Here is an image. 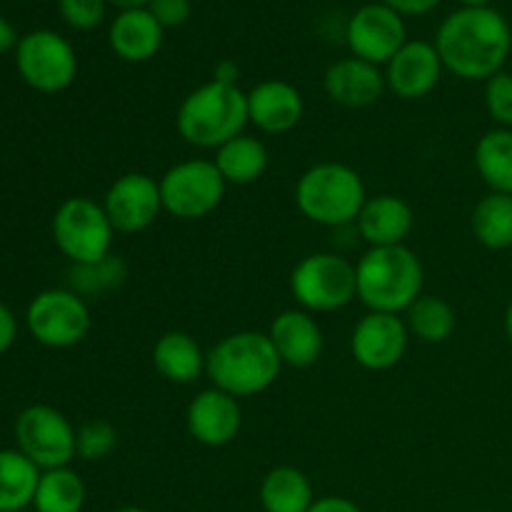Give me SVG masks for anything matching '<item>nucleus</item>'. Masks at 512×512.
<instances>
[{"label":"nucleus","instance_id":"5701e85b","mask_svg":"<svg viewBox=\"0 0 512 512\" xmlns=\"http://www.w3.org/2000/svg\"><path fill=\"white\" fill-rule=\"evenodd\" d=\"M258 500L263 512H308L315 503V495L303 470L293 465H278L260 480Z\"/></svg>","mask_w":512,"mask_h":512},{"label":"nucleus","instance_id":"aec40b11","mask_svg":"<svg viewBox=\"0 0 512 512\" xmlns=\"http://www.w3.org/2000/svg\"><path fill=\"white\" fill-rule=\"evenodd\" d=\"M415 215L413 208L398 195H373L365 200L355 230L368 243V248H390V245H405L408 235L413 233Z\"/></svg>","mask_w":512,"mask_h":512},{"label":"nucleus","instance_id":"c9c22d12","mask_svg":"<svg viewBox=\"0 0 512 512\" xmlns=\"http://www.w3.org/2000/svg\"><path fill=\"white\" fill-rule=\"evenodd\" d=\"M308 512H363L358 503H353L350 498H340V495H323V498H315V503L310 505Z\"/></svg>","mask_w":512,"mask_h":512},{"label":"nucleus","instance_id":"f704fd0d","mask_svg":"<svg viewBox=\"0 0 512 512\" xmlns=\"http://www.w3.org/2000/svg\"><path fill=\"white\" fill-rule=\"evenodd\" d=\"M15 338H18V318L8 305L0 303V358L13 348Z\"/></svg>","mask_w":512,"mask_h":512},{"label":"nucleus","instance_id":"9d476101","mask_svg":"<svg viewBox=\"0 0 512 512\" xmlns=\"http://www.w3.org/2000/svg\"><path fill=\"white\" fill-rule=\"evenodd\" d=\"M28 330L35 343L53 350L75 348L90 333L88 300L70 288H50L35 295L25 310Z\"/></svg>","mask_w":512,"mask_h":512},{"label":"nucleus","instance_id":"f8f14e48","mask_svg":"<svg viewBox=\"0 0 512 512\" xmlns=\"http://www.w3.org/2000/svg\"><path fill=\"white\" fill-rule=\"evenodd\" d=\"M103 208L115 233H143L165 213L160 183L148 173L120 175L103 195Z\"/></svg>","mask_w":512,"mask_h":512},{"label":"nucleus","instance_id":"2f4dec72","mask_svg":"<svg viewBox=\"0 0 512 512\" xmlns=\"http://www.w3.org/2000/svg\"><path fill=\"white\" fill-rule=\"evenodd\" d=\"M485 110L493 118L495 128L512 130V73H495L485 80Z\"/></svg>","mask_w":512,"mask_h":512},{"label":"nucleus","instance_id":"bb28decb","mask_svg":"<svg viewBox=\"0 0 512 512\" xmlns=\"http://www.w3.org/2000/svg\"><path fill=\"white\" fill-rule=\"evenodd\" d=\"M88 490L73 468L43 470L33 498L35 512H83Z\"/></svg>","mask_w":512,"mask_h":512},{"label":"nucleus","instance_id":"7c9ffc66","mask_svg":"<svg viewBox=\"0 0 512 512\" xmlns=\"http://www.w3.org/2000/svg\"><path fill=\"white\" fill-rule=\"evenodd\" d=\"M118 448V430L108 420H85L75 433V455L88 463H98L113 455Z\"/></svg>","mask_w":512,"mask_h":512},{"label":"nucleus","instance_id":"473e14b6","mask_svg":"<svg viewBox=\"0 0 512 512\" xmlns=\"http://www.w3.org/2000/svg\"><path fill=\"white\" fill-rule=\"evenodd\" d=\"M105 3L108 0H58V8L70 28L88 33L103 23Z\"/></svg>","mask_w":512,"mask_h":512},{"label":"nucleus","instance_id":"2eb2a0df","mask_svg":"<svg viewBox=\"0 0 512 512\" xmlns=\"http://www.w3.org/2000/svg\"><path fill=\"white\" fill-rule=\"evenodd\" d=\"M185 425L195 443L205 445V448H225L238 438L240 428H243L240 400L210 385L188 403Z\"/></svg>","mask_w":512,"mask_h":512},{"label":"nucleus","instance_id":"c03bdc74","mask_svg":"<svg viewBox=\"0 0 512 512\" xmlns=\"http://www.w3.org/2000/svg\"><path fill=\"white\" fill-rule=\"evenodd\" d=\"M475 512H488V510H475Z\"/></svg>","mask_w":512,"mask_h":512},{"label":"nucleus","instance_id":"f3484780","mask_svg":"<svg viewBox=\"0 0 512 512\" xmlns=\"http://www.w3.org/2000/svg\"><path fill=\"white\" fill-rule=\"evenodd\" d=\"M268 338L280 363L298 370L313 368L325 348L323 328L313 318V313L303 308H290L275 315L268 328Z\"/></svg>","mask_w":512,"mask_h":512},{"label":"nucleus","instance_id":"6ab92c4d","mask_svg":"<svg viewBox=\"0 0 512 512\" xmlns=\"http://www.w3.org/2000/svg\"><path fill=\"white\" fill-rule=\"evenodd\" d=\"M323 88L328 98L343 108H368L383 98L388 85H385V73L380 65L350 55V58L335 60L325 70Z\"/></svg>","mask_w":512,"mask_h":512},{"label":"nucleus","instance_id":"39448f33","mask_svg":"<svg viewBox=\"0 0 512 512\" xmlns=\"http://www.w3.org/2000/svg\"><path fill=\"white\" fill-rule=\"evenodd\" d=\"M368 200L363 178L355 168L335 160L313 165L295 183V205L315 225L345 228L355 225Z\"/></svg>","mask_w":512,"mask_h":512},{"label":"nucleus","instance_id":"58836bf2","mask_svg":"<svg viewBox=\"0 0 512 512\" xmlns=\"http://www.w3.org/2000/svg\"><path fill=\"white\" fill-rule=\"evenodd\" d=\"M18 43L20 40H18V35H15V28L3 18V15H0V55L8 53V50H13V48H18Z\"/></svg>","mask_w":512,"mask_h":512},{"label":"nucleus","instance_id":"1a4fd4ad","mask_svg":"<svg viewBox=\"0 0 512 512\" xmlns=\"http://www.w3.org/2000/svg\"><path fill=\"white\" fill-rule=\"evenodd\" d=\"M75 433L68 415L53 405H30L15 420L18 450L43 473V470L68 468L75 455Z\"/></svg>","mask_w":512,"mask_h":512},{"label":"nucleus","instance_id":"ea45409f","mask_svg":"<svg viewBox=\"0 0 512 512\" xmlns=\"http://www.w3.org/2000/svg\"><path fill=\"white\" fill-rule=\"evenodd\" d=\"M108 3H113L115 8L120 10H135V8H148L150 0H108Z\"/></svg>","mask_w":512,"mask_h":512},{"label":"nucleus","instance_id":"72a5a7b5","mask_svg":"<svg viewBox=\"0 0 512 512\" xmlns=\"http://www.w3.org/2000/svg\"><path fill=\"white\" fill-rule=\"evenodd\" d=\"M148 10L165 28H180L190 18V0H150Z\"/></svg>","mask_w":512,"mask_h":512},{"label":"nucleus","instance_id":"4468645a","mask_svg":"<svg viewBox=\"0 0 512 512\" xmlns=\"http://www.w3.org/2000/svg\"><path fill=\"white\" fill-rule=\"evenodd\" d=\"M345 40L353 58L373 65H388L390 58L408 43L403 15L385 3L363 5L345 28Z\"/></svg>","mask_w":512,"mask_h":512},{"label":"nucleus","instance_id":"b1692460","mask_svg":"<svg viewBox=\"0 0 512 512\" xmlns=\"http://www.w3.org/2000/svg\"><path fill=\"white\" fill-rule=\"evenodd\" d=\"M213 163L218 165L220 175L228 185H250L258 183L265 175L270 165V153L263 140L240 133L238 138L228 140L215 150Z\"/></svg>","mask_w":512,"mask_h":512},{"label":"nucleus","instance_id":"7ed1b4c3","mask_svg":"<svg viewBox=\"0 0 512 512\" xmlns=\"http://www.w3.org/2000/svg\"><path fill=\"white\" fill-rule=\"evenodd\" d=\"M358 300L373 313L403 315L423 295V263L408 245L368 248L355 263Z\"/></svg>","mask_w":512,"mask_h":512},{"label":"nucleus","instance_id":"9b49d317","mask_svg":"<svg viewBox=\"0 0 512 512\" xmlns=\"http://www.w3.org/2000/svg\"><path fill=\"white\" fill-rule=\"evenodd\" d=\"M15 65L25 83L38 93H60L78 75V55L63 35L53 30H33L20 38Z\"/></svg>","mask_w":512,"mask_h":512},{"label":"nucleus","instance_id":"c85d7f7f","mask_svg":"<svg viewBox=\"0 0 512 512\" xmlns=\"http://www.w3.org/2000/svg\"><path fill=\"white\" fill-rule=\"evenodd\" d=\"M405 325H408L410 335L435 345L453 338L455 328H458V315H455L453 305L440 295H420L405 310Z\"/></svg>","mask_w":512,"mask_h":512},{"label":"nucleus","instance_id":"a211bd4d","mask_svg":"<svg viewBox=\"0 0 512 512\" xmlns=\"http://www.w3.org/2000/svg\"><path fill=\"white\" fill-rule=\"evenodd\" d=\"M303 110V95L285 80H263L248 90V120L260 133H290L303 120Z\"/></svg>","mask_w":512,"mask_h":512},{"label":"nucleus","instance_id":"a878e982","mask_svg":"<svg viewBox=\"0 0 512 512\" xmlns=\"http://www.w3.org/2000/svg\"><path fill=\"white\" fill-rule=\"evenodd\" d=\"M40 470L15 450H0V512H20L33 505Z\"/></svg>","mask_w":512,"mask_h":512},{"label":"nucleus","instance_id":"ddd939ff","mask_svg":"<svg viewBox=\"0 0 512 512\" xmlns=\"http://www.w3.org/2000/svg\"><path fill=\"white\" fill-rule=\"evenodd\" d=\"M410 330L403 315L368 313L355 323L350 335V353L363 370L385 373L403 360L408 350Z\"/></svg>","mask_w":512,"mask_h":512},{"label":"nucleus","instance_id":"393cba45","mask_svg":"<svg viewBox=\"0 0 512 512\" xmlns=\"http://www.w3.org/2000/svg\"><path fill=\"white\" fill-rule=\"evenodd\" d=\"M475 170L490 193L512 195V130L493 128L475 145Z\"/></svg>","mask_w":512,"mask_h":512},{"label":"nucleus","instance_id":"dca6fc26","mask_svg":"<svg viewBox=\"0 0 512 512\" xmlns=\"http://www.w3.org/2000/svg\"><path fill=\"white\" fill-rule=\"evenodd\" d=\"M443 60L435 43L408 40L385 65V85L400 100L428 98L443 78Z\"/></svg>","mask_w":512,"mask_h":512},{"label":"nucleus","instance_id":"20e7f679","mask_svg":"<svg viewBox=\"0 0 512 512\" xmlns=\"http://www.w3.org/2000/svg\"><path fill=\"white\" fill-rule=\"evenodd\" d=\"M248 123V93H243L240 85L218 80L190 90L175 118L180 138L203 150H218L228 140L238 138Z\"/></svg>","mask_w":512,"mask_h":512},{"label":"nucleus","instance_id":"4be33fe9","mask_svg":"<svg viewBox=\"0 0 512 512\" xmlns=\"http://www.w3.org/2000/svg\"><path fill=\"white\" fill-rule=\"evenodd\" d=\"M205 360L208 353L198 345L193 335L183 330H170L160 335L153 345V365L160 378L175 385H190L205 373Z\"/></svg>","mask_w":512,"mask_h":512},{"label":"nucleus","instance_id":"e433bc0d","mask_svg":"<svg viewBox=\"0 0 512 512\" xmlns=\"http://www.w3.org/2000/svg\"><path fill=\"white\" fill-rule=\"evenodd\" d=\"M380 3H385L400 15H425L438 8L440 0H380Z\"/></svg>","mask_w":512,"mask_h":512},{"label":"nucleus","instance_id":"4c0bfd02","mask_svg":"<svg viewBox=\"0 0 512 512\" xmlns=\"http://www.w3.org/2000/svg\"><path fill=\"white\" fill-rule=\"evenodd\" d=\"M238 78H240V68L233 63V60H220V63L215 65L213 80H218V83L238 85Z\"/></svg>","mask_w":512,"mask_h":512},{"label":"nucleus","instance_id":"0eeeda50","mask_svg":"<svg viewBox=\"0 0 512 512\" xmlns=\"http://www.w3.org/2000/svg\"><path fill=\"white\" fill-rule=\"evenodd\" d=\"M113 235L103 203L85 195L63 200L53 215V240L70 265L95 263L113 253Z\"/></svg>","mask_w":512,"mask_h":512},{"label":"nucleus","instance_id":"c756f323","mask_svg":"<svg viewBox=\"0 0 512 512\" xmlns=\"http://www.w3.org/2000/svg\"><path fill=\"white\" fill-rule=\"evenodd\" d=\"M128 263L120 255L110 253L95 263L73 265L70 268V290L78 293L80 298H103L113 290L123 288L128 280Z\"/></svg>","mask_w":512,"mask_h":512},{"label":"nucleus","instance_id":"6e6552de","mask_svg":"<svg viewBox=\"0 0 512 512\" xmlns=\"http://www.w3.org/2000/svg\"><path fill=\"white\" fill-rule=\"evenodd\" d=\"M158 183L163 210L178 220H200L210 215L223 203L228 188L218 165L203 158L175 163Z\"/></svg>","mask_w":512,"mask_h":512},{"label":"nucleus","instance_id":"423d86ee","mask_svg":"<svg viewBox=\"0 0 512 512\" xmlns=\"http://www.w3.org/2000/svg\"><path fill=\"white\" fill-rule=\"evenodd\" d=\"M290 295L308 313H335L358 298L355 263L340 253H310L290 273Z\"/></svg>","mask_w":512,"mask_h":512},{"label":"nucleus","instance_id":"79ce46f5","mask_svg":"<svg viewBox=\"0 0 512 512\" xmlns=\"http://www.w3.org/2000/svg\"><path fill=\"white\" fill-rule=\"evenodd\" d=\"M463 8H485V5H490V0H458Z\"/></svg>","mask_w":512,"mask_h":512},{"label":"nucleus","instance_id":"f03ea898","mask_svg":"<svg viewBox=\"0 0 512 512\" xmlns=\"http://www.w3.org/2000/svg\"><path fill=\"white\" fill-rule=\"evenodd\" d=\"M283 363L270 343L268 333L258 330H238L208 350L205 375L213 388L233 395V398H253L265 393L278 380Z\"/></svg>","mask_w":512,"mask_h":512},{"label":"nucleus","instance_id":"412c9836","mask_svg":"<svg viewBox=\"0 0 512 512\" xmlns=\"http://www.w3.org/2000/svg\"><path fill=\"white\" fill-rule=\"evenodd\" d=\"M163 25L148 8L120 10L110 23L108 43L113 53L125 63H145L163 48Z\"/></svg>","mask_w":512,"mask_h":512},{"label":"nucleus","instance_id":"f257e3e1","mask_svg":"<svg viewBox=\"0 0 512 512\" xmlns=\"http://www.w3.org/2000/svg\"><path fill=\"white\" fill-rule=\"evenodd\" d=\"M435 48L445 70L463 80H488L500 73L512 50V30L503 13L460 8L440 23Z\"/></svg>","mask_w":512,"mask_h":512},{"label":"nucleus","instance_id":"a19ab883","mask_svg":"<svg viewBox=\"0 0 512 512\" xmlns=\"http://www.w3.org/2000/svg\"><path fill=\"white\" fill-rule=\"evenodd\" d=\"M503 328H505V338H508V343L512 345V300H510L508 310H505V318H503Z\"/></svg>","mask_w":512,"mask_h":512},{"label":"nucleus","instance_id":"cd10ccee","mask_svg":"<svg viewBox=\"0 0 512 512\" xmlns=\"http://www.w3.org/2000/svg\"><path fill=\"white\" fill-rule=\"evenodd\" d=\"M473 238L488 250L512 248V195L488 193L478 200L470 218Z\"/></svg>","mask_w":512,"mask_h":512},{"label":"nucleus","instance_id":"37998d69","mask_svg":"<svg viewBox=\"0 0 512 512\" xmlns=\"http://www.w3.org/2000/svg\"><path fill=\"white\" fill-rule=\"evenodd\" d=\"M113 512H150L148 508H140V505H123V508L113 510Z\"/></svg>","mask_w":512,"mask_h":512}]
</instances>
